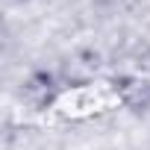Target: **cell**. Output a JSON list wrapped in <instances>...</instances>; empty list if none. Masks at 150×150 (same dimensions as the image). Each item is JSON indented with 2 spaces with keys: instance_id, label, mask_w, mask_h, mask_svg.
<instances>
[{
  "instance_id": "2",
  "label": "cell",
  "mask_w": 150,
  "mask_h": 150,
  "mask_svg": "<svg viewBox=\"0 0 150 150\" xmlns=\"http://www.w3.org/2000/svg\"><path fill=\"white\" fill-rule=\"evenodd\" d=\"M112 94L118 97V103L129 112V115H147L150 112V80L147 77H135V74H118L109 80Z\"/></svg>"
},
{
  "instance_id": "1",
  "label": "cell",
  "mask_w": 150,
  "mask_h": 150,
  "mask_svg": "<svg viewBox=\"0 0 150 150\" xmlns=\"http://www.w3.org/2000/svg\"><path fill=\"white\" fill-rule=\"evenodd\" d=\"M59 94H62L59 77H56L53 71H44V68L27 74L24 83H21V88H18L21 103H24L27 109H33V112H47V109L59 100Z\"/></svg>"
}]
</instances>
